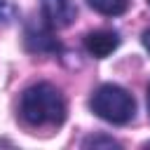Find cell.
Returning a JSON list of instances; mask_svg holds the SVG:
<instances>
[{"instance_id":"6da1fadb","label":"cell","mask_w":150,"mask_h":150,"mask_svg":"<svg viewBox=\"0 0 150 150\" xmlns=\"http://www.w3.org/2000/svg\"><path fill=\"white\" fill-rule=\"evenodd\" d=\"M19 112L30 127H56L66 120V101L56 87L38 82L21 94Z\"/></svg>"},{"instance_id":"7a4b0ae2","label":"cell","mask_w":150,"mask_h":150,"mask_svg":"<svg viewBox=\"0 0 150 150\" xmlns=\"http://www.w3.org/2000/svg\"><path fill=\"white\" fill-rule=\"evenodd\" d=\"M91 110L105 122L127 124L136 112V101L120 84H101L91 96Z\"/></svg>"},{"instance_id":"3957f363","label":"cell","mask_w":150,"mask_h":150,"mask_svg":"<svg viewBox=\"0 0 150 150\" xmlns=\"http://www.w3.org/2000/svg\"><path fill=\"white\" fill-rule=\"evenodd\" d=\"M42 16L49 28H66L75 21L77 7L70 0H42Z\"/></svg>"},{"instance_id":"277c9868","label":"cell","mask_w":150,"mask_h":150,"mask_svg":"<svg viewBox=\"0 0 150 150\" xmlns=\"http://www.w3.org/2000/svg\"><path fill=\"white\" fill-rule=\"evenodd\" d=\"M84 47H87V52L91 56L103 59V56L112 54L120 47V35L115 30H91L84 38Z\"/></svg>"},{"instance_id":"5b68a950","label":"cell","mask_w":150,"mask_h":150,"mask_svg":"<svg viewBox=\"0 0 150 150\" xmlns=\"http://www.w3.org/2000/svg\"><path fill=\"white\" fill-rule=\"evenodd\" d=\"M26 42H28V47L30 49H35V52H54V49H59V42H54V38H52V33L49 30H28L26 33Z\"/></svg>"},{"instance_id":"8992f818","label":"cell","mask_w":150,"mask_h":150,"mask_svg":"<svg viewBox=\"0 0 150 150\" xmlns=\"http://www.w3.org/2000/svg\"><path fill=\"white\" fill-rule=\"evenodd\" d=\"M87 5L105 16H120L129 9V0H87Z\"/></svg>"},{"instance_id":"52a82bcc","label":"cell","mask_w":150,"mask_h":150,"mask_svg":"<svg viewBox=\"0 0 150 150\" xmlns=\"http://www.w3.org/2000/svg\"><path fill=\"white\" fill-rule=\"evenodd\" d=\"M16 16V9L9 0H0V23H12V19Z\"/></svg>"},{"instance_id":"ba28073f","label":"cell","mask_w":150,"mask_h":150,"mask_svg":"<svg viewBox=\"0 0 150 150\" xmlns=\"http://www.w3.org/2000/svg\"><path fill=\"white\" fill-rule=\"evenodd\" d=\"M120 148V143L117 141H112V138H105V136H96V138H87L84 141V148Z\"/></svg>"},{"instance_id":"9c48e42d","label":"cell","mask_w":150,"mask_h":150,"mask_svg":"<svg viewBox=\"0 0 150 150\" xmlns=\"http://www.w3.org/2000/svg\"><path fill=\"white\" fill-rule=\"evenodd\" d=\"M143 45H145V49L150 52V30H145V33H143Z\"/></svg>"},{"instance_id":"30bf717a","label":"cell","mask_w":150,"mask_h":150,"mask_svg":"<svg viewBox=\"0 0 150 150\" xmlns=\"http://www.w3.org/2000/svg\"><path fill=\"white\" fill-rule=\"evenodd\" d=\"M148 112H150V87H148Z\"/></svg>"},{"instance_id":"8fae6325","label":"cell","mask_w":150,"mask_h":150,"mask_svg":"<svg viewBox=\"0 0 150 150\" xmlns=\"http://www.w3.org/2000/svg\"><path fill=\"white\" fill-rule=\"evenodd\" d=\"M148 2H150V0H148Z\"/></svg>"}]
</instances>
